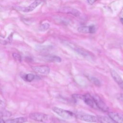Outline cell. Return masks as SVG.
Returning a JSON list of instances; mask_svg holds the SVG:
<instances>
[{
    "mask_svg": "<svg viewBox=\"0 0 123 123\" xmlns=\"http://www.w3.org/2000/svg\"><path fill=\"white\" fill-rule=\"evenodd\" d=\"M75 116L77 118L87 123H95L98 121L97 116L86 113L83 111H77L75 113Z\"/></svg>",
    "mask_w": 123,
    "mask_h": 123,
    "instance_id": "6da1fadb",
    "label": "cell"
},
{
    "mask_svg": "<svg viewBox=\"0 0 123 123\" xmlns=\"http://www.w3.org/2000/svg\"><path fill=\"white\" fill-rule=\"evenodd\" d=\"M52 110L55 113H56L57 114L62 117L63 119H71L72 118H73L74 116V114L71 111H66L57 107H52Z\"/></svg>",
    "mask_w": 123,
    "mask_h": 123,
    "instance_id": "7a4b0ae2",
    "label": "cell"
},
{
    "mask_svg": "<svg viewBox=\"0 0 123 123\" xmlns=\"http://www.w3.org/2000/svg\"><path fill=\"white\" fill-rule=\"evenodd\" d=\"M92 97L98 109L104 112H107L109 111V108L98 95H94Z\"/></svg>",
    "mask_w": 123,
    "mask_h": 123,
    "instance_id": "3957f363",
    "label": "cell"
},
{
    "mask_svg": "<svg viewBox=\"0 0 123 123\" xmlns=\"http://www.w3.org/2000/svg\"><path fill=\"white\" fill-rule=\"evenodd\" d=\"M30 119L43 123H46L48 120V115L40 112H33L30 113L29 115Z\"/></svg>",
    "mask_w": 123,
    "mask_h": 123,
    "instance_id": "277c9868",
    "label": "cell"
},
{
    "mask_svg": "<svg viewBox=\"0 0 123 123\" xmlns=\"http://www.w3.org/2000/svg\"><path fill=\"white\" fill-rule=\"evenodd\" d=\"M82 100H83L84 102L89 107L93 109H98L92 96L90 94H86L85 95H82Z\"/></svg>",
    "mask_w": 123,
    "mask_h": 123,
    "instance_id": "5b68a950",
    "label": "cell"
},
{
    "mask_svg": "<svg viewBox=\"0 0 123 123\" xmlns=\"http://www.w3.org/2000/svg\"><path fill=\"white\" fill-rule=\"evenodd\" d=\"M42 2L41 0H35L30 5L26 7H18V8H15L18 9L19 11H21L24 12H30L33 11Z\"/></svg>",
    "mask_w": 123,
    "mask_h": 123,
    "instance_id": "8992f818",
    "label": "cell"
},
{
    "mask_svg": "<svg viewBox=\"0 0 123 123\" xmlns=\"http://www.w3.org/2000/svg\"><path fill=\"white\" fill-rule=\"evenodd\" d=\"M32 68L35 72L43 74H48L50 72V68L47 65H37L33 66Z\"/></svg>",
    "mask_w": 123,
    "mask_h": 123,
    "instance_id": "52a82bcc",
    "label": "cell"
},
{
    "mask_svg": "<svg viewBox=\"0 0 123 123\" xmlns=\"http://www.w3.org/2000/svg\"><path fill=\"white\" fill-rule=\"evenodd\" d=\"M110 73L112 78L115 81V82L122 89H123V80L121 76L114 69H111Z\"/></svg>",
    "mask_w": 123,
    "mask_h": 123,
    "instance_id": "ba28073f",
    "label": "cell"
},
{
    "mask_svg": "<svg viewBox=\"0 0 123 123\" xmlns=\"http://www.w3.org/2000/svg\"><path fill=\"white\" fill-rule=\"evenodd\" d=\"M108 115L116 123H123V114L115 112H109Z\"/></svg>",
    "mask_w": 123,
    "mask_h": 123,
    "instance_id": "9c48e42d",
    "label": "cell"
},
{
    "mask_svg": "<svg viewBox=\"0 0 123 123\" xmlns=\"http://www.w3.org/2000/svg\"><path fill=\"white\" fill-rule=\"evenodd\" d=\"M78 31L84 33H94L96 31V29L94 25L89 26H81L78 28Z\"/></svg>",
    "mask_w": 123,
    "mask_h": 123,
    "instance_id": "30bf717a",
    "label": "cell"
},
{
    "mask_svg": "<svg viewBox=\"0 0 123 123\" xmlns=\"http://www.w3.org/2000/svg\"><path fill=\"white\" fill-rule=\"evenodd\" d=\"M27 121V119L25 117H17L14 119H8L5 121V123H24Z\"/></svg>",
    "mask_w": 123,
    "mask_h": 123,
    "instance_id": "8fae6325",
    "label": "cell"
},
{
    "mask_svg": "<svg viewBox=\"0 0 123 123\" xmlns=\"http://www.w3.org/2000/svg\"><path fill=\"white\" fill-rule=\"evenodd\" d=\"M97 117L98 118V121L100 123H116L110 117L102 115H98Z\"/></svg>",
    "mask_w": 123,
    "mask_h": 123,
    "instance_id": "7c38bea8",
    "label": "cell"
},
{
    "mask_svg": "<svg viewBox=\"0 0 123 123\" xmlns=\"http://www.w3.org/2000/svg\"><path fill=\"white\" fill-rule=\"evenodd\" d=\"M45 61L48 62H60L62 61L61 58L56 55H47L44 57Z\"/></svg>",
    "mask_w": 123,
    "mask_h": 123,
    "instance_id": "4fadbf2b",
    "label": "cell"
},
{
    "mask_svg": "<svg viewBox=\"0 0 123 123\" xmlns=\"http://www.w3.org/2000/svg\"><path fill=\"white\" fill-rule=\"evenodd\" d=\"M62 11L63 12L68 13H70L73 14L74 16H79L80 14V12L77 11L76 9L72 8H68V7H66V8H64L63 9Z\"/></svg>",
    "mask_w": 123,
    "mask_h": 123,
    "instance_id": "5bb4252c",
    "label": "cell"
},
{
    "mask_svg": "<svg viewBox=\"0 0 123 123\" xmlns=\"http://www.w3.org/2000/svg\"><path fill=\"white\" fill-rule=\"evenodd\" d=\"M21 77L23 80L28 82H32L35 78V75L33 74H24L21 76Z\"/></svg>",
    "mask_w": 123,
    "mask_h": 123,
    "instance_id": "9a60e30c",
    "label": "cell"
},
{
    "mask_svg": "<svg viewBox=\"0 0 123 123\" xmlns=\"http://www.w3.org/2000/svg\"><path fill=\"white\" fill-rule=\"evenodd\" d=\"M12 40L11 36H10L8 38H5L3 37L0 35V44L1 45H5L10 43Z\"/></svg>",
    "mask_w": 123,
    "mask_h": 123,
    "instance_id": "2e32d148",
    "label": "cell"
},
{
    "mask_svg": "<svg viewBox=\"0 0 123 123\" xmlns=\"http://www.w3.org/2000/svg\"><path fill=\"white\" fill-rule=\"evenodd\" d=\"M89 79L95 86H100L101 84H100V81L96 77L90 76V77H89Z\"/></svg>",
    "mask_w": 123,
    "mask_h": 123,
    "instance_id": "e0dca14e",
    "label": "cell"
},
{
    "mask_svg": "<svg viewBox=\"0 0 123 123\" xmlns=\"http://www.w3.org/2000/svg\"><path fill=\"white\" fill-rule=\"evenodd\" d=\"M49 27V25L48 23H44L41 25L39 27L38 30L41 31H45Z\"/></svg>",
    "mask_w": 123,
    "mask_h": 123,
    "instance_id": "ac0fdd59",
    "label": "cell"
},
{
    "mask_svg": "<svg viewBox=\"0 0 123 123\" xmlns=\"http://www.w3.org/2000/svg\"><path fill=\"white\" fill-rule=\"evenodd\" d=\"M12 113L4 109H0V115L2 116H11Z\"/></svg>",
    "mask_w": 123,
    "mask_h": 123,
    "instance_id": "d6986e66",
    "label": "cell"
},
{
    "mask_svg": "<svg viewBox=\"0 0 123 123\" xmlns=\"http://www.w3.org/2000/svg\"><path fill=\"white\" fill-rule=\"evenodd\" d=\"M12 57L16 61H18V62H21L22 61V57L20 54L17 53H12Z\"/></svg>",
    "mask_w": 123,
    "mask_h": 123,
    "instance_id": "ffe728a7",
    "label": "cell"
},
{
    "mask_svg": "<svg viewBox=\"0 0 123 123\" xmlns=\"http://www.w3.org/2000/svg\"><path fill=\"white\" fill-rule=\"evenodd\" d=\"M118 99H119L120 101H122V102H123V94L120 95L118 96Z\"/></svg>",
    "mask_w": 123,
    "mask_h": 123,
    "instance_id": "44dd1931",
    "label": "cell"
},
{
    "mask_svg": "<svg viewBox=\"0 0 123 123\" xmlns=\"http://www.w3.org/2000/svg\"><path fill=\"white\" fill-rule=\"evenodd\" d=\"M97 0H87V1L89 4H93Z\"/></svg>",
    "mask_w": 123,
    "mask_h": 123,
    "instance_id": "7402d4cb",
    "label": "cell"
},
{
    "mask_svg": "<svg viewBox=\"0 0 123 123\" xmlns=\"http://www.w3.org/2000/svg\"><path fill=\"white\" fill-rule=\"evenodd\" d=\"M0 123H5V121L1 117H0Z\"/></svg>",
    "mask_w": 123,
    "mask_h": 123,
    "instance_id": "603a6c76",
    "label": "cell"
},
{
    "mask_svg": "<svg viewBox=\"0 0 123 123\" xmlns=\"http://www.w3.org/2000/svg\"><path fill=\"white\" fill-rule=\"evenodd\" d=\"M3 103V101L0 99V104H2Z\"/></svg>",
    "mask_w": 123,
    "mask_h": 123,
    "instance_id": "cb8c5ba5",
    "label": "cell"
},
{
    "mask_svg": "<svg viewBox=\"0 0 123 123\" xmlns=\"http://www.w3.org/2000/svg\"><path fill=\"white\" fill-rule=\"evenodd\" d=\"M121 21L122 22V24H123V18H121Z\"/></svg>",
    "mask_w": 123,
    "mask_h": 123,
    "instance_id": "d4e9b609",
    "label": "cell"
}]
</instances>
